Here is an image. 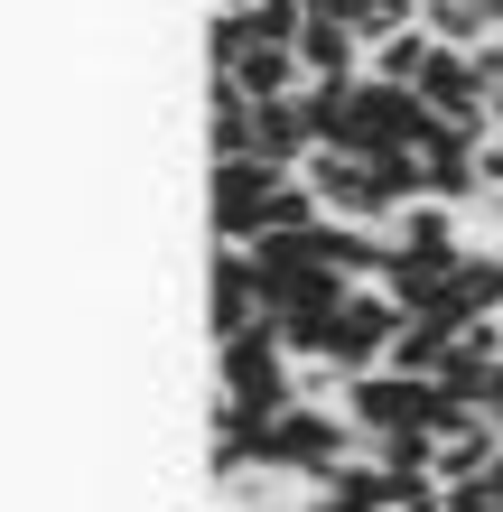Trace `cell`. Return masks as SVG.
Returning <instances> with one entry per match:
<instances>
[{
    "label": "cell",
    "mask_w": 503,
    "mask_h": 512,
    "mask_svg": "<svg viewBox=\"0 0 503 512\" xmlns=\"http://www.w3.org/2000/svg\"><path fill=\"white\" fill-rule=\"evenodd\" d=\"M494 429H503V419H494Z\"/></svg>",
    "instance_id": "cell-21"
},
{
    "label": "cell",
    "mask_w": 503,
    "mask_h": 512,
    "mask_svg": "<svg viewBox=\"0 0 503 512\" xmlns=\"http://www.w3.org/2000/svg\"><path fill=\"white\" fill-rule=\"evenodd\" d=\"M429 512H438V503H429Z\"/></svg>",
    "instance_id": "cell-22"
},
{
    "label": "cell",
    "mask_w": 503,
    "mask_h": 512,
    "mask_svg": "<svg viewBox=\"0 0 503 512\" xmlns=\"http://www.w3.org/2000/svg\"><path fill=\"white\" fill-rule=\"evenodd\" d=\"M392 336H401V308H392V289H354L345 308H336V336H327V364L345 382H364L392 364Z\"/></svg>",
    "instance_id": "cell-2"
},
{
    "label": "cell",
    "mask_w": 503,
    "mask_h": 512,
    "mask_svg": "<svg viewBox=\"0 0 503 512\" xmlns=\"http://www.w3.org/2000/svg\"><path fill=\"white\" fill-rule=\"evenodd\" d=\"M308 187H317V205H327L336 224H382V215H401L392 187H382V168H373V159H345V149H317V159H308Z\"/></svg>",
    "instance_id": "cell-3"
},
{
    "label": "cell",
    "mask_w": 503,
    "mask_h": 512,
    "mask_svg": "<svg viewBox=\"0 0 503 512\" xmlns=\"http://www.w3.org/2000/svg\"><path fill=\"white\" fill-rule=\"evenodd\" d=\"M476 10H494V19H503V0H476Z\"/></svg>",
    "instance_id": "cell-18"
},
{
    "label": "cell",
    "mask_w": 503,
    "mask_h": 512,
    "mask_svg": "<svg viewBox=\"0 0 503 512\" xmlns=\"http://www.w3.org/2000/svg\"><path fill=\"white\" fill-rule=\"evenodd\" d=\"M429 317H457V326H476V317H503V252H466V261H457V289L438 298Z\"/></svg>",
    "instance_id": "cell-8"
},
{
    "label": "cell",
    "mask_w": 503,
    "mask_h": 512,
    "mask_svg": "<svg viewBox=\"0 0 503 512\" xmlns=\"http://www.w3.org/2000/svg\"><path fill=\"white\" fill-rule=\"evenodd\" d=\"M429 391L420 373H364V382H345V419L364 438H392V429H420V410H429Z\"/></svg>",
    "instance_id": "cell-4"
},
{
    "label": "cell",
    "mask_w": 503,
    "mask_h": 512,
    "mask_svg": "<svg viewBox=\"0 0 503 512\" xmlns=\"http://www.w3.org/2000/svg\"><path fill=\"white\" fill-rule=\"evenodd\" d=\"M252 466L261 475H308V485H327V475L345 466V429L327 419V401H299V410H280L271 429L252 438Z\"/></svg>",
    "instance_id": "cell-1"
},
{
    "label": "cell",
    "mask_w": 503,
    "mask_h": 512,
    "mask_svg": "<svg viewBox=\"0 0 503 512\" xmlns=\"http://www.w3.org/2000/svg\"><path fill=\"white\" fill-rule=\"evenodd\" d=\"M438 512H503L494 475H466V485H438Z\"/></svg>",
    "instance_id": "cell-14"
},
{
    "label": "cell",
    "mask_w": 503,
    "mask_h": 512,
    "mask_svg": "<svg viewBox=\"0 0 503 512\" xmlns=\"http://www.w3.org/2000/svg\"><path fill=\"white\" fill-rule=\"evenodd\" d=\"M485 419H503V364H494V382H485Z\"/></svg>",
    "instance_id": "cell-17"
},
{
    "label": "cell",
    "mask_w": 503,
    "mask_h": 512,
    "mask_svg": "<svg viewBox=\"0 0 503 512\" xmlns=\"http://www.w3.org/2000/svg\"><path fill=\"white\" fill-rule=\"evenodd\" d=\"M233 84H243L252 103H289V94H308V66H299V47H261L252 38V56L233 66Z\"/></svg>",
    "instance_id": "cell-9"
},
{
    "label": "cell",
    "mask_w": 503,
    "mask_h": 512,
    "mask_svg": "<svg viewBox=\"0 0 503 512\" xmlns=\"http://www.w3.org/2000/svg\"><path fill=\"white\" fill-rule=\"evenodd\" d=\"M280 177L289 168H271V159H215V233H224V243L261 233V205H271Z\"/></svg>",
    "instance_id": "cell-5"
},
{
    "label": "cell",
    "mask_w": 503,
    "mask_h": 512,
    "mask_svg": "<svg viewBox=\"0 0 503 512\" xmlns=\"http://www.w3.org/2000/svg\"><path fill=\"white\" fill-rule=\"evenodd\" d=\"M252 28L261 47H299V28H308V0H252V10H233Z\"/></svg>",
    "instance_id": "cell-13"
},
{
    "label": "cell",
    "mask_w": 503,
    "mask_h": 512,
    "mask_svg": "<svg viewBox=\"0 0 503 512\" xmlns=\"http://www.w3.org/2000/svg\"><path fill=\"white\" fill-rule=\"evenodd\" d=\"M354 56H364V38H354V28H327V19H308V28H299V66H308V84L354 75Z\"/></svg>",
    "instance_id": "cell-12"
},
{
    "label": "cell",
    "mask_w": 503,
    "mask_h": 512,
    "mask_svg": "<svg viewBox=\"0 0 503 512\" xmlns=\"http://www.w3.org/2000/svg\"><path fill=\"white\" fill-rule=\"evenodd\" d=\"M429 66H438V38H429L420 19H410L401 38H382V47H373V84H410V94H420V75H429Z\"/></svg>",
    "instance_id": "cell-11"
},
{
    "label": "cell",
    "mask_w": 503,
    "mask_h": 512,
    "mask_svg": "<svg viewBox=\"0 0 503 512\" xmlns=\"http://www.w3.org/2000/svg\"><path fill=\"white\" fill-rule=\"evenodd\" d=\"M317 503H336V512H401V494H392V475H382L373 457H354V466H336L327 485H317Z\"/></svg>",
    "instance_id": "cell-10"
},
{
    "label": "cell",
    "mask_w": 503,
    "mask_h": 512,
    "mask_svg": "<svg viewBox=\"0 0 503 512\" xmlns=\"http://www.w3.org/2000/svg\"><path fill=\"white\" fill-rule=\"evenodd\" d=\"M494 485H503V466H494Z\"/></svg>",
    "instance_id": "cell-20"
},
{
    "label": "cell",
    "mask_w": 503,
    "mask_h": 512,
    "mask_svg": "<svg viewBox=\"0 0 503 512\" xmlns=\"http://www.w3.org/2000/svg\"><path fill=\"white\" fill-rule=\"evenodd\" d=\"M224 10H252V0H224Z\"/></svg>",
    "instance_id": "cell-19"
},
{
    "label": "cell",
    "mask_w": 503,
    "mask_h": 512,
    "mask_svg": "<svg viewBox=\"0 0 503 512\" xmlns=\"http://www.w3.org/2000/svg\"><path fill=\"white\" fill-rule=\"evenodd\" d=\"M485 131L503 140V84H494V94H485Z\"/></svg>",
    "instance_id": "cell-16"
},
{
    "label": "cell",
    "mask_w": 503,
    "mask_h": 512,
    "mask_svg": "<svg viewBox=\"0 0 503 512\" xmlns=\"http://www.w3.org/2000/svg\"><path fill=\"white\" fill-rule=\"evenodd\" d=\"M476 187L503 196V140H476Z\"/></svg>",
    "instance_id": "cell-15"
},
{
    "label": "cell",
    "mask_w": 503,
    "mask_h": 512,
    "mask_svg": "<svg viewBox=\"0 0 503 512\" xmlns=\"http://www.w3.org/2000/svg\"><path fill=\"white\" fill-rule=\"evenodd\" d=\"M457 336H466L457 317H401L392 364H382V373H420V382H438V373H448V354H457Z\"/></svg>",
    "instance_id": "cell-7"
},
{
    "label": "cell",
    "mask_w": 503,
    "mask_h": 512,
    "mask_svg": "<svg viewBox=\"0 0 503 512\" xmlns=\"http://www.w3.org/2000/svg\"><path fill=\"white\" fill-rule=\"evenodd\" d=\"M317 122H308V103L289 94V103H252V159H271V168H308L317 159Z\"/></svg>",
    "instance_id": "cell-6"
}]
</instances>
